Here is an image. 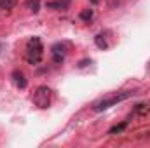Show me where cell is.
<instances>
[{
  "label": "cell",
  "mask_w": 150,
  "mask_h": 148,
  "mask_svg": "<svg viewBox=\"0 0 150 148\" xmlns=\"http://www.w3.org/2000/svg\"><path fill=\"white\" fill-rule=\"evenodd\" d=\"M133 94H134V92H131V91H126V92H120V94H113V96H110V98L101 99L100 103H96V105H94V110L96 111L108 110L110 106L117 105V103H120V101H124V99H127V98H131Z\"/></svg>",
  "instance_id": "obj_2"
},
{
  "label": "cell",
  "mask_w": 150,
  "mask_h": 148,
  "mask_svg": "<svg viewBox=\"0 0 150 148\" xmlns=\"http://www.w3.org/2000/svg\"><path fill=\"white\" fill-rule=\"evenodd\" d=\"M79 18H80L84 23H89V21H93V18H94V11H93L91 7L82 9V11H80V14H79Z\"/></svg>",
  "instance_id": "obj_7"
},
{
  "label": "cell",
  "mask_w": 150,
  "mask_h": 148,
  "mask_svg": "<svg viewBox=\"0 0 150 148\" xmlns=\"http://www.w3.org/2000/svg\"><path fill=\"white\" fill-rule=\"evenodd\" d=\"M147 111H149V105H136L134 110L131 111V115H129V120H131L134 115H145Z\"/></svg>",
  "instance_id": "obj_9"
},
{
  "label": "cell",
  "mask_w": 150,
  "mask_h": 148,
  "mask_svg": "<svg viewBox=\"0 0 150 148\" xmlns=\"http://www.w3.org/2000/svg\"><path fill=\"white\" fill-rule=\"evenodd\" d=\"M12 80H14V84H16L19 89H26V85H28V80L25 78V73L19 72V70H14V72H12Z\"/></svg>",
  "instance_id": "obj_6"
},
{
  "label": "cell",
  "mask_w": 150,
  "mask_h": 148,
  "mask_svg": "<svg viewBox=\"0 0 150 148\" xmlns=\"http://www.w3.org/2000/svg\"><path fill=\"white\" fill-rule=\"evenodd\" d=\"M16 4H18V0H0V9H4V11H11Z\"/></svg>",
  "instance_id": "obj_11"
},
{
  "label": "cell",
  "mask_w": 150,
  "mask_h": 148,
  "mask_svg": "<svg viewBox=\"0 0 150 148\" xmlns=\"http://www.w3.org/2000/svg\"><path fill=\"white\" fill-rule=\"evenodd\" d=\"M70 2H72V0H52V2H47V9L67 11V9L70 7Z\"/></svg>",
  "instance_id": "obj_5"
},
{
  "label": "cell",
  "mask_w": 150,
  "mask_h": 148,
  "mask_svg": "<svg viewBox=\"0 0 150 148\" xmlns=\"http://www.w3.org/2000/svg\"><path fill=\"white\" fill-rule=\"evenodd\" d=\"M42 56H44V45H42V40L38 37H32L26 42V61L30 65H38L42 61Z\"/></svg>",
  "instance_id": "obj_1"
},
{
  "label": "cell",
  "mask_w": 150,
  "mask_h": 148,
  "mask_svg": "<svg viewBox=\"0 0 150 148\" xmlns=\"http://www.w3.org/2000/svg\"><path fill=\"white\" fill-rule=\"evenodd\" d=\"M38 5H40V0H28V2H26V7H28L32 12H38Z\"/></svg>",
  "instance_id": "obj_12"
},
{
  "label": "cell",
  "mask_w": 150,
  "mask_h": 148,
  "mask_svg": "<svg viewBox=\"0 0 150 148\" xmlns=\"http://www.w3.org/2000/svg\"><path fill=\"white\" fill-rule=\"evenodd\" d=\"M94 44H96V47H100V49H103V51L108 49V45H110V44L107 42V37H105L103 33H98V35L94 37Z\"/></svg>",
  "instance_id": "obj_8"
},
{
  "label": "cell",
  "mask_w": 150,
  "mask_h": 148,
  "mask_svg": "<svg viewBox=\"0 0 150 148\" xmlns=\"http://www.w3.org/2000/svg\"><path fill=\"white\" fill-rule=\"evenodd\" d=\"M127 125H129V120H124L122 124H117V125H113L112 129L108 131V134H119V132H122V131H124Z\"/></svg>",
  "instance_id": "obj_10"
},
{
  "label": "cell",
  "mask_w": 150,
  "mask_h": 148,
  "mask_svg": "<svg viewBox=\"0 0 150 148\" xmlns=\"http://www.w3.org/2000/svg\"><path fill=\"white\" fill-rule=\"evenodd\" d=\"M51 54H52V61L56 65H61L65 61V58H67V45L65 44H59V42L54 44L52 49H51Z\"/></svg>",
  "instance_id": "obj_4"
},
{
  "label": "cell",
  "mask_w": 150,
  "mask_h": 148,
  "mask_svg": "<svg viewBox=\"0 0 150 148\" xmlns=\"http://www.w3.org/2000/svg\"><path fill=\"white\" fill-rule=\"evenodd\" d=\"M51 99H52V92L47 85H40L35 89L33 92V103L37 105L38 108H47L51 105Z\"/></svg>",
  "instance_id": "obj_3"
}]
</instances>
